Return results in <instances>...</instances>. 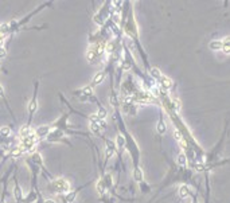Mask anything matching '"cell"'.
<instances>
[{
  "label": "cell",
  "instance_id": "1",
  "mask_svg": "<svg viewBox=\"0 0 230 203\" xmlns=\"http://www.w3.org/2000/svg\"><path fill=\"white\" fill-rule=\"evenodd\" d=\"M51 188L58 194H65V192L69 191L70 186H69V183H67L65 179H57L55 182L51 184Z\"/></svg>",
  "mask_w": 230,
  "mask_h": 203
},
{
  "label": "cell",
  "instance_id": "2",
  "mask_svg": "<svg viewBox=\"0 0 230 203\" xmlns=\"http://www.w3.org/2000/svg\"><path fill=\"white\" fill-rule=\"evenodd\" d=\"M49 131H50V127H47V125H43V127H39L38 129L35 131V136L36 139L39 137V139H42V137H45L49 133Z\"/></svg>",
  "mask_w": 230,
  "mask_h": 203
},
{
  "label": "cell",
  "instance_id": "3",
  "mask_svg": "<svg viewBox=\"0 0 230 203\" xmlns=\"http://www.w3.org/2000/svg\"><path fill=\"white\" fill-rule=\"evenodd\" d=\"M34 133H35V132H34V131H32L28 125H24V127L20 128V132H19V135H20L22 139H26V137L31 136V135H34Z\"/></svg>",
  "mask_w": 230,
  "mask_h": 203
},
{
  "label": "cell",
  "instance_id": "4",
  "mask_svg": "<svg viewBox=\"0 0 230 203\" xmlns=\"http://www.w3.org/2000/svg\"><path fill=\"white\" fill-rule=\"evenodd\" d=\"M104 78H105V73H104V71L97 73V74L94 76V78H93V81H92V86H97V85H100V83L104 81Z\"/></svg>",
  "mask_w": 230,
  "mask_h": 203
},
{
  "label": "cell",
  "instance_id": "5",
  "mask_svg": "<svg viewBox=\"0 0 230 203\" xmlns=\"http://www.w3.org/2000/svg\"><path fill=\"white\" fill-rule=\"evenodd\" d=\"M209 47L211 49V50H222L223 49V43H222V41H213V42H210V45Z\"/></svg>",
  "mask_w": 230,
  "mask_h": 203
},
{
  "label": "cell",
  "instance_id": "6",
  "mask_svg": "<svg viewBox=\"0 0 230 203\" xmlns=\"http://www.w3.org/2000/svg\"><path fill=\"white\" fill-rule=\"evenodd\" d=\"M133 178H135V180H137V182H143V171L140 169V168H135V171H133Z\"/></svg>",
  "mask_w": 230,
  "mask_h": 203
},
{
  "label": "cell",
  "instance_id": "7",
  "mask_svg": "<svg viewBox=\"0 0 230 203\" xmlns=\"http://www.w3.org/2000/svg\"><path fill=\"white\" fill-rule=\"evenodd\" d=\"M160 82H162V86H163L164 90H166V89H170V87H171V85H172L171 79H170V78H167V77H164V76L160 78Z\"/></svg>",
  "mask_w": 230,
  "mask_h": 203
},
{
  "label": "cell",
  "instance_id": "8",
  "mask_svg": "<svg viewBox=\"0 0 230 203\" xmlns=\"http://www.w3.org/2000/svg\"><path fill=\"white\" fill-rule=\"evenodd\" d=\"M222 43H223V53L225 54H230V36H226L225 39L222 41Z\"/></svg>",
  "mask_w": 230,
  "mask_h": 203
},
{
  "label": "cell",
  "instance_id": "9",
  "mask_svg": "<svg viewBox=\"0 0 230 203\" xmlns=\"http://www.w3.org/2000/svg\"><path fill=\"white\" fill-rule=\"evenodd\" d=\"M190 194V190L187 186H180V188H179V195H180V198H186V196H189Z\"/></svg>",
  "mask_w": 230,
  "mask_h": 203
},
{
  "label": "cell",
  "instance_id": "10",
  "mask_svg": "<svg viewBox=\"0 0 230 203\" xmlns=\"http://www.w3.org/2000/svg\"><path fill=\"white\" fill-rule=\"evenodd\" d=\"M156 129H158L159 133H164V132H166V124H164L163 120H160V121L158 122V125H156Z\"/></svg>",
  "mask_w": 230,
  "mask_h": 203
},
{
  "label": "cell",
  "instance_id": "11",
  "mask_svg": "<svg viewBox=\"0 0 230 203\" xmlns=\"http://www.w3.org/2000/svg\"><path fill=\"white\" fill-rule=\"evenodd\" d=\"M151 76H152L153 78H156V79H160V78L163 77L162 76V73L159 71V69H156V67H153L152 70H151Z\"/></svg>",
  "mask_w": 230,
  "mask_h": 203
},
{
  "label": "cell",
  "instance_id": "12",
  "mask_svg": "<svg viewBox=\"0 0 230 203\" xmlns=\"http://www.w3.org/2000/svg\"><path fill=\"white\" fill-rule=\"evenodd\" d=\"M178 164H180V166H186L187 164V158H186L184 153H180L178 156Z\"/></svg>",
  "mask_w": 230,
  "mask_h": 203
},
{
  "label": "cell",
  "instance_id": "13",
  "mask_svg": "<svg viewBox=\"0 0 230 203\" xmlns=\"http://www.w3.org/2000/svg\"><path fill=\"white\" fill-rule=\"evenodd\" d=\"M63 136V132H61V131H57L55 133H50L49 135V140H55V139H58V137Z\"/></svg>",
  "mask_w": 230,
  "mask_h": 203
},
{
  "label": "cell",
  "instance_id": "14",
  "mask_svg": "<svg viewBox=\"0 0 230 203\" xmlns=\"http://www.w3.org/2000/svg\"><path fill=\"white\" fill-rule=\"evenodd\" d=\"M116 143H117V147L121 149V148L124 147V144H125V140H124V137L121 136V135H118L117 139H116Z\"/></svg>",
  "mask_w": 230,
  "mask_h": 203
},
{
  "label": "cell",
  "instance_id": "15",
  "mask_svg": "<svg viewBox=\"0 0 230 203\" xmlns=\"http://www.w3.org/2000/svg\"><path fill=\"white\" fill-rule=\"evenodd\" d=\"M0 135H1V136H10L11 129L8 127H1L0 128Z\"/></svg>",
  "mask_w": 230,
  "mask_h": 203
},
{
  "label": "cell",
  "instance_id": "16",
  "mask_svg": "<svg viewBox=\"0 0 230 203\" xmlns=\"http://www.w3.org/2000/svg\"><path fill=\"white\" fill-rule=\"evenodd\" d=\"M97 116H98V118H100V120H104V118L108 116V112L105 110V109L100 108V110H98V113H97Z\"/></svg>",
  "mask_w": 230,
  "mask_h": 203
},
{
  "label": "cell",
  "instance_id": "17",
  "mask_svg": "<svg viewBox=\"0 0 230 203\" xmlns=\"http://www.w3.org/2000/svg\"><path fill=\"white\" fill-rule=\"evenodd\" d=\"M96 56H97V54L94 53V50H93V49H92V50L87 51V59H89V62H93Z\"/></svg>",
  "mask_w": 230,
  "mask_h": 203
},
{
  "label": "cell",
  "instance_id": "18",
  "mask_svg": "<svg viewBox=\"0 0 230 203\" xmlns=\"http://www.w3.org/2000/svg\"><path fill=\"white\" fill-rule=\"evenodd\" d=\"M90 131L94 133H100V125L96 122H90Z\"/></svg>",
  "mask_w": 230,
  "mask_h": 203
},
{
  "label": "cell",
  "instance_id": "19",
  "mask_svg": "<svg viewBox=\"0 0 230 203\" xmlns=\"http://www.w3.org/2000/svg\"><path fill=\"white\" fill-rule=\"evenodd\" d=\"M28 110H30L31 113H34L36 110V100H35V98L30 102V105H28Z\"/></svg>",
  "mask_w": 230,
  "mask_h": 203
},
{
  "label": "cell",
  "instance_id": "20",
  "mask_svg": "<svg viewBox=\"0 0 230 203\" xmlns=\"http://www.w3.org/2000/svg\"><path fill=\"white\" fill-rule=\"evenodd\" d=\"M97 190H98V192L101 194H105V184H104V182H98V184H97Z\"/></svg>",
  "mask_w": 230,
  "mask_h": 203
},
{
  "label": "cell",
  "instance_id": "21",
  "mask_svg": "<svg viewBox=\"0 0 230 203\" xmlns=\"http://www.w3.org/2000/svg\"><path fill=\"white\" fill-rule=\"evenodd\" d=\"M74 199H76V192H69V194H67V196H66V200H67V202L72 203Z\"/></svg>",
  "mask_w": 230,
  "mask_h": 203
},
{
  "label": "cell",
  "instance_id": "22",
  "mask_svg": "<svg viewBox=\"0 0 230 203\" xmlns=\"http://www.w3.org/2000/svg\"><path fill=\"white\" fill-rule=\"evenodd\" d=\"M15 196H16V199L22 198V191H20V188L19 187H15Z\"/></svg>",
  "mask_w": 230,
  "mask_h": 203
},
{
  "label": "cell",
  "instance_id": "23",
  "mask_svg": "<svg viewBox=\"0 0 230 203\" xmlns=\"http://www.w3.org/2000/svg\"><path fill=\"white\" fill-rule=\"evenodd\" d=\"M174 136H175V139H176L178 141H182V133L179 132V131H175V132H174Z\"/></svg>",
  "mask_w": 230,
  "mask_h": 203
},
{
  "label": "cell",
  "instance_id": "24",
  "mask_svg": "<svg viewBox=\"0 0 230 203\" xmlns=\"http://www.w3.org/2000/svg\"><path fill=\"white\" fill-rule=\"evenodd\" d=\"M5 56V50L3 47H0V58H4Z\"/></svg>",
  "mask_w": 230,
  "mask_h": 203
},
{
  "label": "cell",
  "instance_id": "25",
  "mask_svg": "<svg viewBox=\"0 0 230 203\" xmlns=\"http://www.w3.org/2000/svg\"><path fill=\"white\" fill-rule=\"evenodd\" d=\"M0 96H1V97L4 96V90H3V87H1V85H0Z\"/></svg>",
  "mask_w": 230,
  "mask_h": 203
},
{
  "label": "cell",
  "instance_id": "26",
  "mask_svg": "<svg viewBox=\"0 0 230 203\" xmlns=\"http://www.w3.org/2000/svg\"><path fill=\"white\" fill-rule=\"evenodd\" d=\"M46 203H55L54 200H46Z\"/></svg>",
  "mask_w": 230,
  "mask_h": 203
}]
</instances>
